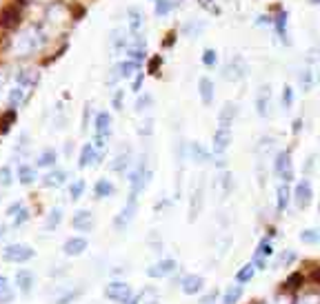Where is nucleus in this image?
<instances>
[{"mask_svg":"<svg viewBox=\"0 0 320 304\" xmlns=\"http://www.w3.org/2000/svg\"><path fill=\"white\" fill-rule=\"evenodd\" d=\"M269 100H271V89L269 85L260 87L256 94V111L260 118H267V113H269Z\"/></svg>","mask_w":320,"mask_h":304,"instance_id":"9","label":"nucleus"},{"mask_svg":"<svg viewBox=\"0 0 320 304\" xmlns=\"http://www.w3.org/2000/svg\"><path fill=\"white\" fill-rule=\"evenodd\" d=\"M60 220H62V211H60V209H53L51 213H49L47 222H44V229H47V231H51V229H56L58 224H60Z\"/></svg>","mask_w":320,"mask_h":304,"instance_id":"36","label":"nucleus"},{"mask_svg":"<svg viewBox=\"0 0 320 304\" xmlns=\"http://www.w3.org/2000/svg\"><path fill=\"white\" fill-rule=\"evenodd\" d=\"M18 23H20V11L16 7H4L0 11V27L2 29H13L18 27Z\"/></svg>","mask_w":320,"mask_h":304,"instance_id":"11","label":"nucleus"},{"mask_svg":"<svg viewBox=\"0 0 320 304\" xmlns=\"http://www.w3.org/2000/svg\"><path fill=\"white\" fill-rule=\"evenodd\" d=\"M93 160H96V149H93V144H84L82 151H80L78 167H80V169H84V167H89Z\"/></svg>","mask_w":320,"mask_h":304,"instance_id":"23","label":"nucleus"},{"mask_svg":"<svg viewBox=\"0 0 320 304\" xmlns=\"http://www.w3.org/2000/svg\"><path fill=\"white\" fill-rule=\"evenodd\" d=\"M18 180H20L22 184H31L36 180V169L29 165H20L18 167Z\"/></svg>","mask_w":320,"mask_h":304,"instance_id":"28","label":"nucleus"},{"mask_svg":"<svg viewBox=\"0 0 320 304\" xmlns=\"http://www.w3.org/2000/svg\"><path fill=\"white\" fill-rule=\"evenodd\" d=\"M129 16V29H131L133 34H140L142 25H145V16H142L140 9H136V7H131V9L127 11Z\"/></svg>","mask_w":320,"mask_h":304,"instance_id":"18","label":"nucleus"},{"mask_svg":"<svg viewBox=\"0 0 320 304\" xmlns=\"http://www.w3.org/2000/svg\"><path fill=\"white\" fill-rule=\"evenodd\" d=\"M274 25H276V34L282 42H287V11H280L278 16L274 18Z\"/></svg>","mask_w":320,"mask_h":304,"instance_id":"22","label":"nucleus"},{"mask_svg":"<svg viewBox=\"0 0 320 304\" xmlns=\"http://www.w3.org/2000/svg\"><path fill=\"white\" fill-rule=\"evenodd\" d=\"M291 104H293V89L291 87H284L282 89V107L291 109Z\"/></svg>","mask_w":320,"mask_h":304,"instance_id":"45","label":"nucleus"},{"mask_svg":"<svg viewBox=\"0 0 320 304\" xmlns=\"http://www.w3.org/2000/svg\"><path fill=\"white\" fill-rule=\"evenodd\" d=\"M309 5H320V0H309Z\"/></svg>","mask_w":320,"mask_h":304,"instance_id":"60","label":"nucleus"},{"mask_svg":"<svg viewBox=\"0 0 320 304\" xmlns=\"http://www.w3.org/2000/svg\"><path fill=\"white\" fill-rule=\"evenodd\" d=\"M253 275H256V267L249 262V264H244V267L240 269L238 273H236V280H238L240 284H247V282L253 280Z\"/></svg>","mask_w":320,"mask_h":304,"instance_id":"29","label":"nucleus"},{"mask_svg":"<svg viewBox=\"0 0 320 304\" xmlns=\"http://www.w3.org/2000/svg\"><path fill=\"white\" fill-rule=\"evenodd\" d=\"M65 180H67L65 171H51L42 178V184L44 187H60V184H65Z\"/></svg>","mask_w":320,"mask_h":304,"instance_id":"24","label":"nucleus"},{"mask_svg":"<svg viewBox=\"0 0 320 304\" xmlns=\"http://www.w3.org/2000/svg\"><path fill=\"white\" fill-rule=\"evenodd\" d=\"M111 47H114L116 51L127 47V34H124L122 29H114V34H111Z\"/></svg>","mask_w":320,"mask_h":304,"instance_id":"30","label":"nucleus"},{"mask_svg":"<svg viewBox=\"0 0 320 304\" xmlns=\"http://www.w3.org/2000/svg\"><path fill=\"white\" fill-rule=\"evenodd\" d=\"M218 63V54L213 49H204L202 51V65L204 67H216Z\"/></svg>","mask_w":320,"mask_h":304,"instance_id":"40","label":"nucleus"},{"mask_svg":"<svg viewBox=\"0 0 320 304\" xmlns=\"http://www.w3.org/2000/svg\"><path fill=\"white\" fill-rule=\"evenodd\" d=\"M140 85H142V73H138V76L133 78V91H136V94L140 91Z\"/></svg>","mask_w":320,"mask_h":304,"instance_id":"55","label":"nucleus"},{"mask_svg":"<svg viewBox=\"0 0 320 304\" xmlns=\"http://www.w3.org/2000/svg\"><path fill=\"white\" fill-rule=\"evenodd\" d=\"M71 224H74V229H78V231H89L91 229V213L89 211H78V213L74 215V220H71Z\"/></svg>","mask_w":320,"mask_h":304,"instance_id":"19","label":"nucleus"},{"mask_svg":"<svg viewBox=\"0 0 320 304\" xmlns=\"http://www.w3.org/2000/svg\"><path fill=\"white\" fill-rule=\"evenodd\" d=\"M253 267H256V269H267V260L265 258H262V255H253Z\"/></svg>","mask_w":320,"mask_h":304,"instance_id":"50","label":"nucleus"},{"mask_svg":"<svg viewBox=\"0 0 320 304\" xmlns=\"http://www.w3.org/2000/svg\"><path fill=\"white\" fill-rule=\"evenodd\" d=\"M318 211H320V204H318Z\"/></svg>","mask_w":320,"mask_h":304,"instance_id":"62","label":"nucleus"},{"mask_svg":"<svg viewBox=\"0 0 320 304\" xmlns=\"http://www.w3.org/2000/svg\"><path fill=\"white\" fill-rule=\"evenodd\" d=\"M36 36H38V32H27V34H22L20 38L16 40V51H18V56H27V54H31V51H36L40 47V42L36 40Z\"/></svg>","mask_w":320,"mask_h":304,"instance_id":"5","label":"nucleus"},{"mask_svg":"<svg viewBox=\"0 0 320 304\" xmlns=\"http://www.w3.org/2000/svg\"><path fill=\"white\" fill-rule=\"evenodd\" d=\"M274 253V249H271V242L267 240H260V244H258V251H256V255H262V258H269V255Z\"/></svg>","mask_w":320,"mask_h":304,"instance_id":"42","label":"nucleus"},{"mask_svg":"<svg viewBox=\"0 0 320 304\" xmlns=\"http://www.w3.org/2000/svg\"><path fill=\"white\" fill-rule=\"evenodd\" d=\"M154 102V98H151L149 94H145V96H140V98H138V102H136V109L138 111H142V109H149V104Z\"/></svg>","mask_w":320,"mask_h":304,"instance_id":"47","label":"nucleus"},{"mask_svg":"<svg viewBox=\"0 0 320 304\" xmlns=\"http://www.w3.org/2000/svg\"><path fill=\"white\" fill-rule=\"evenodd\" d=\"M111 131V116L107 111H100L96 116V135H109Z\"/></svg>","mask_w":320,"mask_h":304,"instance_id":"21","label":"nucleus"},{"mask_svg":"<svg viewBox=\"0 0 320 304\" xmlns=\"http://www.w3.org/2000/svg\"><path fill=\"white\" fill-rule=\"evenodd\" d=\"M198 91H200V100H202V104L204 107H209V104L213 102V82L209 80V78H200Z\"/></svg>","mask_w":320,"mask_h":304,"instance_id":"15","label":"nucleus"},{"mask_svg":"<svg viewBox=\"0 0 320 304\" xmlns=\"http://www.w3.org/2000/svg\"><path fill=\"white\" fill-rule=\"evenodd\" d=\"M93 193H96V198H109L114 196V184L109 182V180H98L96 187H93Z\"/></svg>","mask_w":320,"mask_h":304,"instance_id":"25","label":"nucleus"},{"mask_svg":"<svg viewBox=\"0 0 320 304\" xmlns=\"http://www.w3.org/2000/svg\"><path fill=\"white\" fill-rule=\"evenodd\" d=\"M2 233H4V227H2V224H0V236H2Z\"/></svg>","mask_w":320,"mask_h":304,"instance_id":"61","label":"nucleus"},{"mask_svg":"<svg viewBox=\"0 0 320 304\" xmlns=\"http://www.w3.org/2000/svg\"><path fill=\"white\" fill-rule=\"evenodd\" d=\"M276 196H278V202H276V209H278V213H284V211H287V204H289V198H291V191H289L287 182L280 184L278 191H276Z\"/></svg>","mask_w":320,"mask_h":304,"instance_id":"20","label":"nucleus"},{"mask_svg":"<svg viewBox=\"0 0 320 304\" xmlns=\"http://www.w3.org/2000/svg\"><path fill=\"white\" fill-rule=\"evenodd\" d=\"M105 295L109 300H114V302H129V298H131V291H129V286L124 284V282H111V284H107L105 289Z\"/></svg>","mask_w":320,"mask_h":304,"instance_id":"6","label":"nucleus"},{"mask_svg":"<svg viewBox=\"0 0 320 304\" xmlns=\"http://www.w3.org/2000/svg\"><path fill=\"white\" fill-rule=\"evenodd\" d=\"M296 260V255L289 251V253H282V258H280V264H289V262H293Z\"/></svg>","mask_w":320,"mask_h":304,"instance_id":"54","label":"nucleus"},{"mask_svg":"<svg viewBox=\"0 0 320 304\" xmlns=\"http://www.w3.org/2000/svg\"><path fill=\"white\" fill-rule=\"evenodd\" d=\"M133 215H136V193H129V202H127V206L122 209V213L116 218V227L118 229L127 227V224L133 220Z\"/></svg>","mask_w":320,"mask_h":304,"instance_id":"10","label":"nucleus"},{"mask_svg":"<svg viewBox=\"0 0 320 304\" xmlns=\"http://www.w3.org/2000/svg\"><path fill=\"white\" fill-rule=\"evenodd\" d=\"M13 300V291L9 286H0V304H9Z\"/></svg>","mask_w":320,"mask_h":304,"instance_id":"46","label":"nucleus"},{"mask_svg":"<svg viewBox=\"0 0 320 304\" xmlns=\"http://www.w3.org/2000/svg\"><path fill=\"white\" fill-rule=\"evenodd\" d=\"M29 87L27 85H16V89H11V94H9V104H11V109H16L18 104H22L27 98H29Z\"/></svg>","mask_w":320,"mask_h":304,"instance_id":"16","label":"nucleus"},{"mask_svg":"<svg viewBox=\"0 0 320 304\" xmlns=\"http://www.w3.org/2000/svg\"><path fill=\"white\" fill-rule=\"evenodd\" d=\"M118 69H120V78H124V80H131V78H136L138 76V63H133V60H127V63H122V65H118Z\"/></svg>","mask_w":320,"mask_h":304,"instance_id":"27","label":"nucleus"},{"mask_svg":"<svg viewBox=\"0 0 320 304\" xmlns=\"http://www.w3.org/2000/svg\"><path fill=\"white\" fill-rule=\"evenodd\" d=\"M0 286H7V277L0 275Z\"/></svg>","mask_w":320,"mask_h":304,"instance_id":"59","label":"nucleus"},{"mask_svg":"<svg viewBox=\"0 0 320 304\" xmlns=\"http://www.w3.org/2000/svg\"><path fill=\"white\" fill-rule=\"evenodd\" d=\"M127 165H129V156H118L116 158V162H111L109 165V169L111 171H124L127 169Z\"/></svg>","mask_w":320,"mask_h":304,"instance_id":"43","label":"nucleus"},{"mask_svg":"<svg viewBox=\"0 0 320 304\" xmlns=\"http://www.w3.org/2000/svg\"><path fill=\"white\" fill-rule=\"evenodd\" d=\"M0 184H2V187H9V184H11V169H9V167H2V169H0Z\"/></svg>","mask_w":320,"mask_h":304,"instance_id":"48","label":"nucleus"},{"mask_svg":"<svg viewBox=\"0 0 320 304\" xmlns=\"http://www.w3.org/2000/svg\"><path fill=\"white\" fill-rule=\"evenodd\" d=\"M229 144H231V129H227V127H218L216 129V134H213V144H211V149H213V153H225L227 149H229Z\"/></svg>","mask_w":320,"mask_h":304,"instance_id":"7","label":"nucleus"},{"mask_svg":"<svg viewBox=\"0 0 320 304\" xmlns=\"http://www.w3.org/2000/svg\"><path fill=\"white\" fill-rule=\"evenodd\" d=\"M20 209H22V202H13L7 209V215H16V211H20Z\"/></svg>","mask_w":320,"mask_h":304,"instance_id":"53","label":"nucleus"},{"mask_svg":"<svg viewBox=\"0 0 320 304\" xmlns=\"http://www.w3.org/2000/svg\"><path fill=\"white\" fill-rule=\"evenodd\" d=\"M247 71H249L247 63H244L240 56H234V58H231L229 63L225 65V69H222V76H225L227 80H231V82H238V80H242V78L247 76Z\"/></svg>","mask_w":320,"mask_h":304,"instance_id":"3","label":"nucleus"},{"mask_svg":"<svg viewBox=\"0 0 320 304\" xmlns=\"http://www.w3.org/2000/svg\"><path fill=\"white\" fill-rule=\"evenodd\" d=\"M171 7H173V2L171 0H156V16H160V18H162V16H167L169 11H171Z\"/></svg>","mask_w":320,"mask_h":304,"instance_id":"37","label":"nucleus"},{"mask_svg":"<svg viewBox=\"0 0 320 304\" xmlns=\"http://www.w3.org/2000/svg\"><path fill=\"white\" fill-rule=\"evenodd\" d=\"M82 191H84V182H82V180H76V182L69 187V196H71V200H78V198L82 196Z\"/></svg>","mask_w":320,"mask_h":304,"instance_id":"41","label":"nucleus"},{"mask_svg":"<svg viewBox=\"0 0 320 304\" xmlns=\"http://www.w3.org/2000/svg\"><path fill=\"white\" fill-rule=\"evenodd\" d=\"M300 127H302V120L298 118V120L293 122V134H298V131H300Z\"/></svg>","mask_w":320,"mask_h":304,"instance_id":"58","label":"nucleus"},{"mask_svg":"<svg viewBox=\"0 0 320 304\" xmlns=\"http://www.w3.org/2000/svg\"><path fill=\"white\" fill-rule=\"evenodd\" d=\"M284 284H287V289H289V291L298 289V286L302 284V273H291V275L287 277V282H284Z\"/></svg>","mask_w":320,"mask_h":304,"instance_id":"44","label":"nucleus"},{"mask_svg":"<svg viewBox=\"0 0 320 304\" xmlns=\"http://www.w3.org/2000/svg\"><path fill=\"white\" fill-rule=\"evenodd\" d=\"M202 284H204V280L200 275H187V277H182V293L196 295L202 291Z\"/></svg>","mask_w":320,"mask_h":304,"instance_id":"12","label":"nucleus"},{"mask_svg":"<svg viewBox=\"0 0 320 304\" xmlns=\"http://www.w3.org/2000/svg\"><path fill=\"white\" fill-rule=\"evenodd\" d=\"M151 125H154V122H151V120H145V127H140V134L149 135L151 131H154V127H151Z\"/></svg>","mask_w":320,"mask_h":304,"instance_id":"52","label":"nucleus"},{"mask_svg":"<svg viewBox=\"0 0 320 304\" xmlns=\"http://www.w3.org/2000/svg\"><path fill=\"white\" fill-rule=\"evenodd\" d=\"M120 102H122V91H118V94L114 96V107L116 109H122V107H120Z\"/></svg>","mask_w":320,"mask_h":304,"instance_id":"57","label":"nucleus"},{"mask_svg":"<svg viewBox=\"0 0 320 304\" xmlns=\"http://www.w3.org/2000/svg\"><path fill=\"white\" fill-rule=\"evenodd\" d=\"M138 298H140V302H145V304H158V300H160L154 289H145Z\"/></svg>","mask_w":320,"mask_h":304,"instance_id":"39","label":"nucleus"},{"mask_svg":"<svg viewBox=\"0 0 320 304\" xmlns=\"http://www.w3.org/2000/svg\"><path fill=\"white\" fill-rule=\"evenodd\" d=\"M300 240L305 242V244H318L320 242V231L318 229H307V231L300 233Z\"/></svg>","mask_w":320,"mask_h":304,"instance_id":"34","label":"nucleus"},{"mask_svg":"<svg viewBox=\"0 0 320 304\" xmlns=\"http://www.w3.org/2000/svg\"><path fill=\"white\" fill-rule=\"evenodd\" d=\"M53 162H56V151H53V149H47V151L40 153L36 167H53Z\"/></svg>","mask_w":320,"mask_h":304,"instance_id":"33","label":"nucleus"},{"mask_svg":"<svg viewBox=\"0 0 320 304\" xmlns=\"http://www.w3.org/2000/svg\"><path fill=\"white\" fill-rule=\"evenodd\" d=\"M300 85H302V89L305 91H311V87L316 85V76H314L311 69H305V71L300 73Z\"/></svg>","mask_w":320,"mask_h":304,"instance_id":"35","label":"nucleus"},{"mask_svg":"<svg viewBox=\"0 0 320 304\" xmlns=\"http://www.w3.org/2000/svg\"><path fill=\"white\" fill-rule=\"evenodd\" d=\"M13 120H16V109H9V111H4L2 116H0V134H7V131L11 129Z\"/></svg>","mask_w":320,"mask_h":304,"instance_id":"31","label":"nucleus"},{"mask_svg":"<svg viewBox=\"0 0 320 304\" xmlns=\"http://www.w3.org/2000/svg\"><path fill=\"white\" fill-rule=\"evenodd\" d=\"M34 282H36V277H34V273L31 271H18L16 273V284H18V289H20V293H29L31 289H34Z\"/></svg>","mask_w":320,"mask_h":304,"instance_id":"13","label":"nucleus"},{"mask_svg":"<svg viewBox=\"0 0 320 304\" xmlns=\"http://www.w3.org/2000/svg\"><path fill=\"white\" fill-rule=\"evenodd\" d=\"M200 304H216V293H209V295H204L202 298V302Z\"/></svg>","mask_w":320,"mask_h":304,"instance_id":"56","label":"nucleus"},{"mask_svg":"<svg viewBox=\"0 0 320 304\" xmlns=\"http://www.w3.org/2000/svg\"><path fill=\"white\" fill-rule=\"evenodd\" d=\"M189 153H191V158H194V160L198 162V165H204V162H209V153L204 151L200 142H191Z\"/></svg>","mask_w":320,"mask_h":304,"instance_id":"26","label":"nucleus"},{"mask_svg":"<svg viewBox=\"0 0 320 304\" xmlns=\"http://www.w3.org/2000/svg\"><path fill=\"white\" fill-rule=\"evenodd\" d=\"M27 220H29V211L27 209H20V213L13 218V227H20V224H25Z\"/></svg>","mask_w":320,"mask_h":304,"instance_id":"49","label":"nucleus"},{"mask_svg":"<svg viewBox=\"0 0 320 304\" xmlns=\"http://www.w3.org/2000/svg\"><path fill=\"white\" fill-rule=\"evenodd\" d=\"M240 298H242V286H231V289H227V293L222 295V304H236Z\"/></svg>","mask_w":320,"mask_h":304,"instance_id":"32","label":"nucleus"},{"mask_svg":"<svg viewBox=\"0 0 320 304\" xmlns=\"http://www.w3.org/2000/svg\"><path fill=\"white\" fill-rule=\"evenodd\" d=\"M76 295H78V293H76V291H71V293H67V295H62V298H60V300H58V302H56V304H69V302H71V300H74V298H76Z\"/></svg>","mask_w":320,"mask_h":304,"instance_id":"51","label":"nucleus"},{"mask_svg":"<svg viewBox=\"0 0 320 304\" xmlns=\"http://www.w3.org/2000/svg\"><path fill=\"white\" fill-rule=\"evenodd\" d=\"M311 198H314V191H311V182L309 180H300L293 189V200H296L298 209H307L311 204Z\"/></svg>","mask_w":320,"mask_h":304,"instance_id":"4","label":"nucleus"},{"mask_svg":"<svg viewBox=\"0 0 320 304\" xmlns=\"http://www.w3.org/2000/svg\"><path fill=\"white\" fill-rule=\"evenodd\" d=\"M236 113H238V107H236V104H231V102H227L225 107H222L220 116H218V125H220V127H227V129H229V125L234 122Z\"/></svg>","mask_w":320,"mask_h":304,"instance_id":"17","label":"nucleus"},{"mask_svg":"<svg viewBox=\"0 0 320 304\" xmlns=\"http://www.w3.org/2000/svg\"><path fill=\"white\" fill-rule=\"evenodd\" d=\"M84 249H87V240H84V237H69V240L62 244V251H65L67 255H80Z\"/></svg>","mask_w":320,"mask_h":304,"instance_id":"14","label":"nucleus"},{"mask_svg":"<svg viewBox=\"0 0 320 304\" xmlns=\"http://www.w3.org/2000/svg\"><path fill=\"white\" fill-rule=\"evenodd\" d=\"M2 258L7 260V262L22 264V262L34 258V249H29L27 244H9L2 249Z\"/></svg>","mask_w":320,"mask_h":304,"instance_id":"2","label":"nucleus"},{"mask_svg":"<svg viewBox=\"0 0 320 304\" xmlns=\"http://www.w3.org/2000/svg\"><path fill=\"white\" fill-rule=\"evenodd\" d=\"M200 200H202V187H198V191L194 193V200H191V215H189V220H194L196 215H198V211H200Z\"/></svg>","mask_w":320,"mask_h":304,"instance_id":"38","label":"nucleus"},{"mask_svg":"<svg viewBox=\"0 0 320 304\" xmlns=\"http://www.w3.org/2000/svg\"><path fill=\"white\" fill-rule=\"evenodd\" d=\"M176 267H178L176 260H160V262H156L154 267L147 269V275L149 277H164V275L176 271Z\"/></svg>","mask_w":320,"mask_h":304,"instance_id":"8","label":"nucleus"},{"mask_svg":"<svg viewBox=\"0 0 320 304\" xmlns=\"http://www.w3.org/2000/svg\"><path fill=\"white\" fill-rule=\"evenodd\" d=\"M274 173L278 178H282L284 182L293 180V167H291V153L289 151H278L274 160Z\"/></svg>","mask_w":320,"mask_h":304,"instance_id":"1","label":"nucleus"}]
</instances>
